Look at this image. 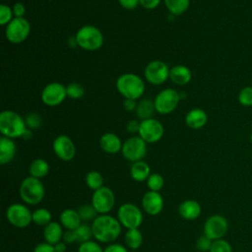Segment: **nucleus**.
<instances>
[{
  "label": "nucleus",
  "mask_w": 252,
  "mask_h": 252,
  "mask_svg": "<svg viewBox=\"0 0 252 252\" xmlns=\"http://www.w3.org/2000/svg\"><path fill=\"white\" fill-rule=\"evenodd\" d=\"M76 43L86 50H97L102 46V32L94 26L82 27L75 35Z\"/></svg>",
  "instance_id": "obj_5"
},
{
  "label": "nucleus",
  "mask_w": 252,
  "mask_h": 252,
  "mask_svg": "<svg viewBox=\"0 0 252 252\" xmlns=\"http://www.w3.org/2000/svg\"><path fill=\"white\" fill-rule=\"evenodd\" d=\"M121 140L114 133H105L100 137L99 146L107 154H116L122 149Z\"/></svg>",
  "instance_id": "obj_20"
},
{
  "label": "nucleus",
  "mask_w": 252,
  "mask_h": 252,
  "mask_svg": "<svg viewBox=\"0 0 252 252\" xmlns=\"http://www.w3.org/2000/svg\"><path fill=\"white\" fill-rule=\"evenodd\" d=\"M63 241L66 243V244H71V243H75L77 242V239H76V235H75V231L74 230H66L64 233H63V237H62Z\"/></svg>",
  "instance_id": "obj_45"
},
{
  "label": "nucleus",
  "mask_w": 252,
  "mask_h": 252,
  "mask_svg": "<svg viewBox=\"0 0 252 252\" xmlns=\"http://www.w3.org/2000/svg\"><path fill=\"white\" fill-rule=\"evenodd\" d=\"M130 252H138V251H136V250H132V251H130Z\"/></svg>",
  "instance_id": "obj_52"
},
{
  "label": "nucleus",
  "mask_w": 252,
  "mask_h": 252,
  "mask_svg": "<svg viewBox=\"0 0 252 252\" xmlns=\"http://www.w3.org/2000/svg\"><path fill=\"white\" fill-rule=\"evenodd\" d=\"M25 12H26V8L23 3L18 2L13 6V13L15 18H24Z\"/></svg>",
  "instance_id": "obj_44"
},
{
  "label": "nucleus",
  "mask_w": 252,
  "mask_h": 252,
  "mask_svg": "<svg viewBox=\"0 0 252 252\" xmlns=\"http://www.w3.org/2000/svg\"><path fill=\"white\" fill-rule=\"evenodd\" d=\"M116 88L125 98L134 100L140 98L145 92L143 80L133 73L122 74L116 81Z\"/></svg>",
  "instance_id": "obj_3"
},
{
  "label": "nucleus",
  "mask_w": 252,
  "mask_h": 252,
  "mask_svg": "<svg viewBox=\"0 0 252 252\" xmlns=\"http://www.w3.org/2000/svg\"><path fill=\"white\" fill-rule=\"evenodd\" d=\"M78 252H103V250L99 244L94 241L89 240L79 245Z\"/></svg>",
  "instance_id": "obj_39"
},
{
  "label": "nucleus",
  "mask_w": 252,
  "mask_h": 252,
  "mask_svg": "<svg viewBox=\"0 0 252 252\" xmlns=\"http://www.w3.org/2000/svg\"><path fill=\"white\" fill-rule=\"evenodd\" d=\"M160 3V0H140V5L146 9H155Z\"/></svg>",
  "instance_id": "obj_47"
},
{
  "label": "nucleus",
  "mask_w": 252,
  "mask_h": 252,
  "mask_svg": "<svg viewBox=\"0 0 252 252\" xmlns=\"http://www.w3.org/2000/svg\"><path fill=\"white\" fill-rule=\"evenodd\" d=\"M251 85H252V77H251Z\"/></svg>",
  "instance_id": "obj_54"
},
{
  "label": "nucleus",
  "mask_w": 252,
  "mask_h": 252,
  "mask_svg": "<svg viewBox=\"0 0 252 252\" xmlns=\"http://www.w3.org/2000/svg\"><path fill=\"white\" fill-rule=\"evenodd\" d=\"M209 252H232V247L228 241L220 238L213 241Z\"/></svg>",
  "instance_id": "obj_37"
},
{
  "label": "nucleus",
  "mask_w": 252,
  "mask_h": 252,
  "mask_svg": "<svg viewBox=\"0 0 252 252\" xmlns=\"http://www.w3.org/2000/svg\"><path fill=\"white\" fill-rule=\"evenodd\" d=\"M118 1L123 8L128 10L135 9L140 4V0H118Z\"/></svg>",
  "instance_id": "obj_46"
},
{
  "label": "nucleus",
  "mask_w": 252,
  "mask_h": 252,
  "mask_svg": "<svg viewBox=\"0 0 252 252\" xmlns=\"http://www.w3.org/2000/svg\"><path fill=\"white\" fill-rule=\"evenodd\" d=\"M66 94L70 98L79 99L84 95L85 89L79 83H71L66 87Z\"/></svg>",
  "instance_id": "obj_36"
},
{
  "label": "nucleus",
  "mask_w": 252,
  "mask_h": 252,
  "mask_svg": "<svg viewBox=\"0 0 252 252\" xmlns=\"http://www.w3.org/2000/svg\"><path fill=\"white\" fill-rule=\"evenodd\" d=\"M13 9H11L9 6L2 4L0 6V24L2 26L8 25L13 20Z\"/></svg>",
  "instance_id": "obj_38"
},
{
  "label": "nucleus",
  "mask_w": 252,
  "mask_h": 252,
  "mask_svg": "<svg viewBox=\"0 0 252 252\" xmlns=\"http://www.w3.org/2000/svg\"><path fill=\"white\" fill-rule=\"evenodd\" d=\"M203 230L204 234L213 241L223 238L228 231V221L221 215H213L206 220Z\"/></svg>",
  "instance_id": "obj_11"
},
{
  "label": "nucleus",
  "mask_w": 252,
  "mask_h": 252,
  "mask_svg": "<svg viewBox=\"0 0 252 252\" xmlns=\"http://www.w3.org/2000/svg\"><path fill=\"white\" fill-rule=\"evenodd\" d=\"M19 193L24 203L28 205H37L42 201L45 195V189L40 179L29 176L22 181Z\"/></svg>",
  "instance_id": "obj_4"
},
{
  "label": "nucleus",
  "mask_w": 252,
  "mask_h": 252,
  "mask_svg": "<svg viewBox=\"0 0 252 252\" xmlns=\"http://www.w3.org/2000/svg\"><path fill=\"white\" fill-rule=\"evenodd\" d=\"M124 241L127 247L132 250H137L141 247L143 243V235L142 232L138 228L128 229L124 236Z\"/></svg>",
  "instance_id": "obj_27"
},
{
  "label": "nucleus",
  "mask_w": 252,
  "mask_h": 252,
  "mask_svg": "<svg viewBox=\"0 0 252 252\" xmlns=\"http://www.w3.org/2000/svg\"><path fill=\"white\" fill-rule=\"evenodd\" d=\"M31 25L25 18H14L6 27L5 35L12 43L23 42L30 34Z\"/></svg>",
  "instance_id": "obj_9"
},
{
  "label": "nucleus",
  "mask_w": 252,
  "mask_h": 252,
  "mask_svg": "<svg viewBox=\"0 0 252 252\" xmlns=\"http://www.w3.org/2000/svg\"><path fill=\"white\" fill-rule=\"evenodd\" d=\"M142 207L145 213L150 216L158 215L163 209V199L159 192L148 191L142 198Z\"/></svg>",
  "instance_id": "obj_17"
},
{
  "label": "nucleus",
  "mask_w": 252,
  "mask_h": 252,
  "mask_svg": "<svg viewBox=\"0 0 252 252\" xmlns=\"http://www.w3.org/2000/svg\"><path fill=\"white\" fill-rule=\"evenodd\" d=\"M213 240L206 236L205 234L201 235L196 241V248L201 252H209L212 246Z\"/></svg>",
  "instance_id": "obj_40"
},
{
  "label": "nucleus",
  "mask_w": 252,
  "mask_h": 252,
  "mask_svg": "<svg viewBox=\"0 0 252 252\" xmlns=\"http://www.w3.org/2000/svg\"><path fill=\"white\" fill-rule=\"evenodd\" d=\"M59 220L61 225L68 230H75L82 224V220L79 216L78 211H75L73 209H66L62 211Z\"/></svg>",
  "instance_id": "obj_22"
},
{
  "label": "nucleus",
  "mask_w": 252,
  "mask_h": 252,
  "mask_svg": "<svg viewBox=\"0 0 252 252\" xmlns=\"http://www.w3.org/2000/svg\"><path fill=\"white\" fill-rule=\"evenodd\" d=\"M208 121L207 113L201 108L191 109L185 116L186 125L194 130L201 129L206 125Z\"/></svg>",
  "instance_id": "obj_19"
},
{
  "label": "nucleus",
  "mask_w": 252,
  "mask_h": 252,
  "mask_svg": "<svg viewBox=\"0 0 252 252\" xmlns=\"http://www.w3.org/2000/svg\"><path fill=\"white\" fill-rule=\"evenodd\" d=\"M201 205L195 200H185L178 207L179 215L187 220H194L201 215Z\"/></svg>",
  "instance_id": "obj_18"
},
{
  "label": "nucleus",
  "mask_w": 252,
  "mask_h": 252,
  "mask_svg": "<svg viewBox=\"0 0 252 252\" xmlns=\"http://www.w3.org/2000/svg\"><path fill=\"white\" fill-rule=\"evenodd\" d=\"M169 71L170 69L163 61L154 60L146 66L145 77L152 85H161L169 78Z\"/></svg>",
  "instance_id": "obj_14"
},
{
  "label": "nucleus",
  "mask_w": 252,
  "mask_h": 252,
  "mask_svg": "<svg viewBox=\"0 0 252 252\" xmlns=\"http://www.w3.org/2000/svg\"><path fill=\"white\" fill-rule=\"evenodd\" d=\"M27 131L26 121L13 110H4L0 114V132L2 136L14 139L23 137Z\"/></svg>",
  "instance_id": "obj_2"
},
{
  "label": "nucleus",
  "mask_w": 252,
  "mask_h": 252,
  "mask_svg": "<svg viewBox=\"0 0 252 252\" xmlns=\"http://www.w3.org/2000/svg\"><path fill=\"white\" fill-rule=\"evenodd\" d=\"M32 131L31 130H28L27 129V131L24 133V135H23V138H25V139H30V138H32Z\"/></svg>",
  "instance_id": "obj_51"
},
{
  "label": "nucleus",
  "mask_w": 252,
  "mask_h": 252,
  "mask_svg": "<svg viewBox=\"0 0 252 252\" xmlns=\"http://www.w3.org/2000/svg\"><path fill=\"white\" fill-rule=\"evenodd\" d=\"M238 102L246 107L252 106V85L242 88L237 96Z\"/></svg>",
  "instance_id": "obj_35"
},
{
  "label": "nucleus",
  "mask_w": 252,
  "mask_h": 252,
  "mask_svg": "<svg viewBox=\"0 0 252 252\" xmlns=\"http://www.w3.org/2000/svg\"><path fill=\"white\" fill-rule=\"evenodd\" d=\"M72 252H74V251H72Z\"/></svg>",
  "instance_id": "obj_55"
},
{
  "label": "nucleus",
  "mask_w": 252,
  "mask_h": 252,
  "mask_svg": "<svg viewBox=\"0 0 252 252\" xmlns=\"http://www.w3.org/2000/svg\"><path fill=\"white\" fill-rule=\"evenodd\" d=\"M26 124L32 128L35 129L40 126L41 124V118L37 113H30L26 118Z\"/></svg>",
  "instance_id": "obj_41"
},
{
  "label": "nucleus",
  "mask_w": 252,
  "mask_h": 252,
  "mask_svg": "<svg viewBox=\"0 0 252 252\" xmlns=\"http://www.w3.org/2000/svg\"><path fill=\"white\" fill-rule=\"evenodd\" d=\"M79 216L81 218L82 220H94L97 216V212L95 211V209L94 208V206L92 204H85L82 205L79 210H78Z\"/></svg>",
  "instance_id": "obj_33"
},
{
  "label": "nucleus",
  "mask_w": 252,
  "mask_h": 252,
  "mask_svg": "<svg viewBox=\"0 0 252 252\" xmlns=\"http://www.w3.org/2000/svg\"><path fill=\"white\" fill-rule=\"evenodd\" d=\"M6 218L12 225L18 228H25L32 221V213L25 205L15 203L8 207Z\"/></svg>",
  "instance_id": "obj_7"
},
{
  "label": "nucleus",
  "mask_w": 252,
  "mask_h": 252,
  "mask_svg": "<svg viewBox=\"0 0 252 252\" xmlns=\"http://www.w3.org/2000/svg\"><path fill=\"white\" fill-rule=\"evenodd\" d=\"M164 185V179L159 173H152L147 179V186L151 191L159 192Z\"/></svg>",
  "instance_id": "obj_34"
},
{
  "label": "nucleus",
  "mask_w": 252,
  "mask_h": 252,
  "mask_svg": "<svg viewBox=\"0 0 252 252\" xmlns=\"http://www.w3.org/2000/svg\"><path fill=\"white\" fill-rule=\"evenodd\" d=\"M155 110H156V108H155L154 101H152L148 98L142 99L137 105V114L143 120L152 118Z\"/></svg>",
  "instance_id": "obj_29"
},
{
  "label": "nucleus",
  "mask_w": 252,
  "mask_h": 252,
  "mask_svg": "<svg viewBox=\"0 0 252 252\" xmlns=\"http://www.w3.org/2000/svg\"><path fill=\"white\" fill-rule=\"evenodd\" d=\"M91 226L94 237L103 243L114 241L121 233V223L118 219L108 214L97 216Z\"/></svg>",
  "instance_id": "obj_1"
},
{
  "label": "nucleus",
  "mask_w": 252,
  "mask_h": 252,
  "mask_svg": "<svg viewBox=\"0 0 252 252\" xmlns=\"http://www.w3.org/2000/svg\"><path fill=\"white\" fill-rule=\"evenodd\" d=\"M54 246V249L56 252H66L67 250V244L64 241H59Z\"/></svg>",
  "instance_id": "obj_50"
},
{
  "label": "nucleus",
  "mask_w": 252,
  "mask_h": 252,
  "mask_svg": "<svg viewBox=\"0 0 252 252\" xmlns=\"http://www.w3.org/2000/svg\"><path fill=\"white\" fill-rule=\"evenodd\" d=\"M251 132H252V122H251Z\"/></svg>",
  "instance_id": "obj_53"
},
{
  "label": "nucleus",
  "mask_w": 252,
  "mask_h": 252,
  "mask_svg": "<svg viewBox=\"0 0 252 252\" xmlns=\"http://www.w3.org/2000/svg\"><path fill=\"white\" fill-rule=\"evenodd\" d=\"M164 4L172 15L179 16L188 10L190 0H164Z\"/></svg>",
  "instance_id": "obj_28"
},
{
  "label": "nucleus",
  "mask_w": 252,
  "mask_h": 252,
  "mask_svg": "<svg viewBox=\"0 0 252 252\" xmlns=\"http://www.w3.org/2000/svg\"><path fill=\"white\" fill-rule=\"evenodd\" d=\"M163 132V126L158 120L149 118L140 122L138 133L146 143H156L162 138Z\"/></svg>",
  "instance_id": "obj_13"
},
{
  "label": "nucleus",
  "mask_w": 252,
  "mask_h": 252,
  "mask_svg": "<svg viewBox=\"0 0 252 252\" xmlns=\"http://www.w3.org/2000/svg\"><path fill=\"white\" fill-rule=\"evenodd\" d=\"M16 144L13 139L2 136L0 138V163L6 164L10 162L16 155Z\"/></svg>",
  "instance_id": "obj_21"
},
{
  "label": "nucleus",
  "mask_w": 252,
  "mask_h": 252,
  "mask_svg": "<svg viewBox=\"0 0 252 252\" xmlns=\"http://www.w3.org/2000/svg\"><path fill=\"white\" fill-rule=\"evenodd\" d=\"M33 252H56L54 249V246L51 244H48L47 242H42L37 244L34 249Z\"/></svg>",
  "instance_id": "obj_42"
},
{
  "label": "nucleus",
  "mask_w": 252,
  "mask_h": 252,
  "mask_svg": "<svg viewBox=\"0 0 252 252\" xmlns=\"http://www.w3.org/2000/svg\"><path fill=\"white\" fill-rule=\"evenodd\" d=\"M121 153L129 161L142 160L147 153V143L140 136L131 137L123 143Z\"/></svg>",
  "instance_id": "obj_8"
},
{
  "label": "nucleus",
  "mask_w": 252,
  "mask_h": 252,
  "mask_svg": "<svg viewBox=\"0 0 252 252\" xmlns=\"http://www.w3.org/2000/svg\"><path fill=\"white\" fill-rule=\"evenodd\" d=\"M74 231H75L77 242H79L80 244L83 243V242L91 240V238L94 236L92 226H90L88 224H81Z\"/></svg>",
  "instance_id": "obj_32"
},
{
  "label": "nucleus",
  "mask_w": 252,
  "mask_h": 252,
  "mask_svg": "<svg viewBox=\"0 0 252 252\" xmlns=\"http://www.w3.org/2000/svg\"><path fill=\"white\" fill-rule=\"evenodd\" d=\"M180 99L179 94L173 89H164L157 94L154 103L156 111L160 114H168L172 112Z\"/></svg>",
  "instance_id": "obj_12"
},
{
  "label": "nucleus",
  "mask_w": 252,
  "mask_h": 252,
  "mask_svg": "<svg viewBox=\"0 0 252 252\" xmlns=\"http://www.w3.org/2000/svg\"><path fill=\"white\" fill-rule=\"evenodd\" d=\"M86 184L90 189L95 191L103 186V177L98 171L92 170L86 175Z\"/></svg>",
  "instance_id": "obj_31"
},
{
  "label": "nucleus",
  "mask_w": 252,
  "mask_h": 252,
  "mask_svg": "<svg viewBox=\"0 0 252 252\" xmlns=\"http://www.w3.org/2000/svg\"><path fill=\"white\" fill-rule=\"evenodd\" d=\"M55 155L64 161H69L76 155V148L73 141L67 135H60L55 138L52 144Z\"/></svg>",
  "instance_id": "obj_16"
},
{
  "label": "nucleus",
  "mask_w": 252,
  "mask_h": 252,
  "mask_svg": "<svg viewBox=\"0 0 252 252\" xmlns=\"http://www.w3.org/2000/svg\"><path fill=\"white\" fill-rule=\"evenodd\" d=\"M51 213L44 208L36 209L32 212V222L39 226H45L49 222H51Z\"/></svg>",
  "instance_id": "obj_30"
},
{
  "label": "nucleus",
  "mask_w": 252,
  "mask_h": 252,
  "mask_svg": "<svg viewBox=\"0 0 252 252\" xmlns=\"http://www.w3.org/2000/svg\"><path fill=\"white\" fill-rule=\"evenodd\" d=\"M103 252H128L126 247L118 243H112L103 249Z\"/></svg>",
  "instance_id": "obj_43"
},
{
  "label": "nucleus",
  "mask_w": 252,
  "mask_h": 252,
  "mask_svg": "<svg viewBox=\"0 0 252 252\" xmlns=\"http://www.w3.org/2000/svg\"><path fill=\"white\" fill-rule=\"evenodd\" d=\"M130 175L137 182L147 181V179L151 175L150 165L144 160L133 162L130 168Z\"/></svg>",
  "instance_id": "obj_25"
},
{
  "label": "nucleus",
  "mask_w": 252,
  "mask_h": 252,
  "mask_svg": "<svg viewBox=\"0 0 252 252\" xmlns=\"http://www.w3.org/2000/svg\"><path fill=\"white\" fill-rule=\"evenodd\" d=\"M117 219L127 229L139 228L143 222V214L140 208L132 203L122 204L117 212Z\"/></svg>",
  "instance_id": "obj_6"
},
{
  "label": "nucleus",
  "mask_w": 252,
  "mask_h": 252,
  "mask_svg": "<svg viewBox=\"0 0 252 252\" xmlns=\"http://www.w3.org/2000/svg\"><path fill=\"white\" fill-rule=\"evenodd\" d=\"M115 196L109 187L102 186L94 191L92 196V205L100 215L108 214L114 207Z\"/></svg>",
  "instance_id": "obj_10"
},
{
  "label": "nucleus",
  "mask_w": 252,
  "mask_h": 252,
  "mask_svg": "<svg viewBox=\"0 0 252 252\" xmlns=\"http://www.w3.org/2000/svg\"><path fill=\"white\" fill-rule=\"evenodd\" d=\"M29 172L32 177H35L38 179L43 178L49 172V164L43 158H36L32 161L29 167Z\"/></svg>",
  "instance_id": "obj_26"
},
{
  "label": "nucleus",
  "mask_w": 252,
  "mask_h": 252,
  "mask_svg": "<svg viewBox=\"0 0 252 252\" xmlns=\"http://www.w3.org/2000/svg\"><path fill=\"white\" fill-rule=\"evenodd\" d=\"M137 103L134 99H129V98H125L123 101V106L127 111H132L135 108H137Z\"/></svg>",
  "instance_id": "obj_49"
},
{
  "label": "nucleus",
  "mask_w": 252,
  "mask_h": 252,
  "mask_svg": "<svg viewBox=\"0 0 252 252\" xmlns=\"http://www.w3.org/2000/svg\"><path fill=\"white\" fill-rule=\"evenodd\" d=\"M66 96V87L56 82L48 84L41 93V100L48 106H56L60 104Z\"/></svg>",
  "instance_id": "obj_15"
},
{
  "label": "nucleus",
  "mask_w": 252,
  "mask_h": 252,
  "mask_svg": "<svg viewBox=\"0 0 252 252\" xmlns=\"http://www.w3.org/2000/svg\"><path fill=\"white\" fill-rule=\"evenodd\" d=\"M192 77L191 71L184 65H176L169 71V79L176 85H186Z\"/></svg>",
  "instance_id": "obj_24"
},
{
  "label": "nucleus",
  "mask_w": 252,
  "mask_h": 252,
  "mask_svg": "<svg viewBox=\"0 0 252 252\" xmlns=\"http://www.w3.org/2000/svg\"><path fill=\"white\" fill-rule=\"evenodd\" d=\"M139 128H140V123L136 120H130L126 125V129L130 133L139 132Z\"/></svg>",
  "instance_id": "obj_48"
},
{
  "label": "nucleus",
  "mask_w": 252,
  "mask_h": 252,
  "mask_svg": "<svg viewBox=\"0 0 252 252\" xmlns=\"http://www.w3.org/2000/svg\"><path fill=\"white\" fill-rule=\"evenodd\" d=\"M63 229L61 223L56 221H51L47 225L44 226L43 229V237L45 242L51 245H55L59 241H61L63 237Z\"/></svg>",
  "instance_id": "obj_23"
}]
</instances>
